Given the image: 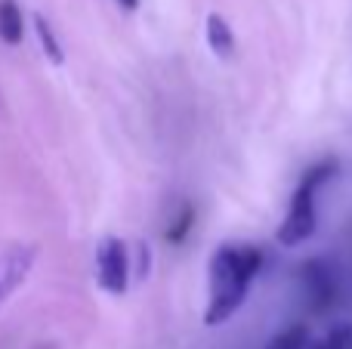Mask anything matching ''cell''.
Returning <instances> with one entry per match:
<instances>
[{"mask_svg":"<svg viewBox=\"0 0 352 349\" xmlns=\"http://www.w3.org/2000/svg\"><path fill=\"white\" fill-rule=\"evenodd\" d=\"M263 247L250 241H223L207 263V306L204 325L217 328L238 315L248 303L256 275L263 269Z\"/></svg>","mask_w":352,"mask_h":349,"instance_id":"cell-1","label":"cell"},{"mask_svg":"<svg viewBox=\"0 0 352 349\" xmlns=\"http://www.w3.org/2000/svg\"><path fill=\"white\" fill-rule=\"evenodd\" d=\"M334 170H337V161L324 158L303 173L300 185L291 195L285 220H281L278 232H275V241H278L281 247H297L316 235V226H318V198L316 195H318V189L334 177Z\"/></svg>","mask_w":352,"mask_h":349,"instance_id":"cell-2","label":"cell"},{"mask_svg":"<svg viewBox=\"0 0 352 349\" xmlns=\"http://www.w3.org/2000/svg\"><path fill=\"white\" fill-rule=\"evenodd\" d=\"M130 247L124 245L121 238H105L102 245L96 247V278L99 288L109 291V294L121 297L130 284Z\"/></svg>","mask_w":352,"mask_h":349,"instance_id":"cell-3","label":"cell"},{"mask_svg":"<svg viewBox=\"0 0 352 349\" xmlns=\"http://www.w3.org/2000/svg\"><path fill=\"white\" fill-rule=\"evenodd\" d=\"M34 263V247H6L0 251V303L28 278Z\"/></svg>","mask_w":352,"mask_h":349,"instance_id":"cell-4","label":"cell"},{"mask_svg":"<svg viewBox=\"0 0 352 349\" xmlns=\"http://www.w3.org/2000/svg\"><path fill=\"white\" fill-rule=\"evenodd\" d=\"M303 284L312 309H328L334 303V275L322 260H312V263L303 266Z\"/></svg>","mask_w":352,"mask_h":349,"instance_id":"cell-5","label":"cell"},{"mask_svg":"<svg viewBox=\"0 0 352 349\" xmlns=\"http://www.w3.org/2000/svg\"><path fill=\"white\" fill-rule=\"evenodd\" d=\"M204 34H207V47H210L219 59H229V56L235 53V34H232V28L226 25V19L219 16V12H210V16H207Z\"/></svg>","mask_w":352,"mask_h":349,"instance_id":"cell-6","label":"cell"},{"mask_svg":"<svg viewBox=\"0 0 352 349\" xmlns=\"http://www.w3.org/2000/svg\"><path fill=\"white\" fill-rule=\"evenodd\" d=\"M22 34H25V16L19 10V3L16 0H0V37H3V43L16 47L22 41Z\"/></svg>","mask_w":352,"mask_h":349,"instance_id":"cell-7","label":"cell"},{"mask_svg":"<svg viewBox=\"0 0 352 349\" xmlns=\"http://www.w3.org/2000/svg\"><path fill=\"white\" fill-rule=\"evenodd\" d=\"M312 337H316V331H312L306 322H297V325L275 334V337L269 340V349H306L312 344Z\"/></svg>","mask_w":352,"mask_h":349,"instance_id":"cell-8","label":"cell"},{"mask_svg":"<svg viewBox=\"0 0 352 349\" xmlns=\"http://www.w3.org/2000/svg\"><path fill=\"white\" fill-rule=\"evenodd\" d=\"M306 349H352V322H337L324 334H316Z\"/></svg>","mask_w":352,"mask_h":349,"instance_id":"cell-9","label":"cell"},{"mask_svg":"<svg viewBox=\"0 0 352 349\" xmlns=\"http://www.w3.org/2000/svg\"><path fill=\"white\" fill-rule=\"evenodd\" d=\"M192 220H195V210H192V204H182V207H179V214H176V216H173V223H170V226H167L164 238L170 241V245H179V241L188 235V229H192Z\"/></svg>","mask_w":352,"mask_h":349,"instance_id":"cell-10","label":"cell"},{"mask_svg":"<svg viewBox=\"0 0 352 349\" xmlns=\"http://www.w3.org/2000/svg\"><path fill=\"white\" fill-rule=\"evenodd\" d=\"M34 25H37V34H41L43 49H47V53L53 56V62H62L59 41H56V34H53V28H50V22H47V19H43V16H37V19H34Z\"/></svg>","mask_w":352,"mask_h":349,"instance_id":"cell-11","label":"cell"},{"mask_svg":"<svg viewBox=\"0 0 352 349\" xmlns=\"http://www.w3.org/2000/svg\"><path fill=\"white\" fill-rule=\"evenodd\" d=\"M118 3H121L124 10H136V6H140V0H118Z\"/></svg>","mask_w":352,"mask_h":349,"instance_id":"cell-12","label":"cell"}]
</instances>
